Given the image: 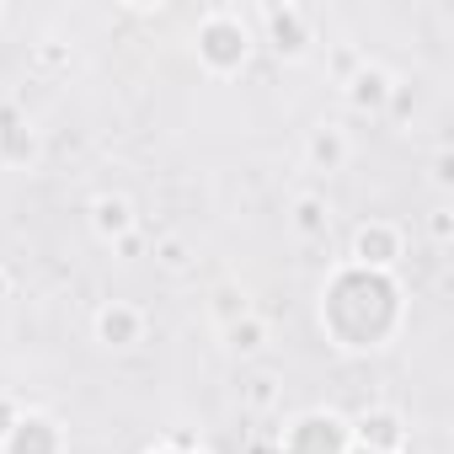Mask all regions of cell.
<instances>
[{
	"instance_id": "1",
	"label": "cell",
	"mask_w": 454,
	"mask_h": 454,
	"mask_svg": "<svg viewBox=\"0 0 454 454\" xmlns=\"http://www.w3.org/2000/svg\"><path fill=\"white\" fill-rule=\"evenodd\" d=\"M198 54H203L214 70L241 65V59H247V27H241L231 12H214V17L203 22V33H198Z\"/></svg>"
},
{
	"instance_id": "2",
	"label": "cell",
	"mask_w": 454,
	"mask_h": 454,
	"mask_svg": "<svg viewBox=\"0 0 454 454\" xmlns=\"http://www.w3.org/2000/svg\"><path fill=\"white\" fill-rule=\"evenodd\" d=\"M358 438H364V449H369V454H395V449L406 443V433H401V417H395V411H364V417H358Z\"/></svg>"
},
{
	"instance_id": "3",
	"label": "cell",
	"mask_w": 454,
	"mask_h": 454,
	"mask_svg": "<svg viewBox=\"0 0 454 454\" xmlns=\"http://www.w3.org/2000/svg\"><path fill=\"white\" fill-rule=\"evenodd\" d=\"M353 257H358L364 268H385V262L401 257V236L390 231V224H364L358 241H353Z\"/></svg>"
},
{
	"instance_id": "4",
	"label": "cell",
	"mask_w": 454,
	"mask_h": 454,
	"mask_svg": "<svg viewBox=\"0 0 454 454\" xmlns=\"http://www.w3.org/2000/svg\"><path fill=\"white\" fill-rule=\"evenodd\" d=\"M6 438H12V443H6V454H54V449H59V433H54V422H43V417L17 422Z\"/></svg>"
},
{
	"instance_id": "5",
	"label": "cell",
	"mask_w": 454,
	"mask_h": 454,
	"mask_svg": "<svg viewBox=\"0 0 454 454\" xmlns=\"http://www.w3.org/2000/svg\"><path fill=\"white\" fill-rule=\"evenodd\" d=\"M268 27H273V49H278V54H289V59H294V54L305 49V38H310V33H305V12H300V6H284V12L273 6V12H268Z\"/></svg>"
},
{
	"instance_id": "6",
	"label": "cell",
	"mask_w": 454,
	"mask_h": 454,
	"mask_svg": "<svg viewBox=\"0 0 454 454\" xmlns=\"http://www.w3.org/2000/svg\"><path fill=\"white\" fill-rule=\"evenodd\" d=\"M97 332H102V342L129 348V342H139V310H134V305H107V310L97 316Z\"/></svg>"
},
{
	"instance_id": "7",
	"label": "cell",
	"mask_w": 454,
	"mask_h": 454,
	"mask_svg": "<svg viewBox=\"0 0 454 454\" xmlns=\"http://www.w3.org/2000/svg\"><path fill=\"white\" fill-rule=\"evenodd\" d=\"M390 75L385 70H358L353 75V86H348V97H353V107H364V113H380L385 102H390Z\"/></svg>"
},
{
	"instance_id": "8",
	"label": "cell",
	"mask_w": 454,
	"mask_h": 454,
	"mask_svg": "<svg viewBox=\"0 0 454 454\" xmlns=\"http://www.w3.org/2000/svg\"><path fill=\"white\" fill-rule=\"evenodd\" d=\"M310 160H316L321 171H337V166L348 160V139H342L337 129H316V139H310Z\"/></svg>"
},
{
	"instance_id": "9",
	"label": "cell",
	"mask_w": 454,
	"mask_h": 454,
	"mask_svg": "<svg viewBox=\"0 0 454 454\" xmlns=\"http://www.w3.org/2000/svg\"><path fill=\"white\" fill-rule=\"evenodd\" d=\"M129 224H134V208L123 198H97V231L102 236H129Z\"/></svg>"
},
{
	"instance_id": "10",
	"label": "cell",
	"mask_w": 454,
	"mask_h": 454,
	"mask_svg": "<svg viewBox=\"0 0 454 454\" xmlns=\"http://www.w3.org/2000/svg\"><path fill=\"white\" fill-rule=\"evenodd\" d=\"M326 219H332V214H326L321 198H300V203H294V231H300V236H326Z\"/></svg>"
},
{
	"instance_id": "11",
	"label": "cell",
	"mask_w": 454,
	"mask_h": 454,
	"mask_svg": "<svg viewBox=\"0 0 454 454\" xmlns=\"http://www.w3.org/2000/svg\"><path fill=\"white\" fill-rule=\"evenodd\" d=\"M0 150H6V160H33V150H38V145H33V134H27L22 123H12V118H6V129H0Z\"/></svg>"
},
{
	"instance_id": "12",
	"label": "cell",
	"mask_w": 454,
	"mask_h": 454,
	"mask_svg": "<svg viewBox=\"0 0 454 454\" xmlns=\"http://www.w3.org/2000/svg\"><path fill=\"white\" fill-rule=\"evenodd\" d=\"M231 348H236V353H257V348H262V321H252V316L236 321V326H231Z\"/></svg>"
},
{
	"instance_id": "13",
	"label": "cell",
	"mask_w": 454,
	"mask_h": 454,
	"mask_svg": "<svg viewBox=\"0 0 454 454\" xmlns=\"http://www.w3.org/2000/svg\"><path fill=\"white\" fill-rule=\"evenodd\" d=\"M273 395H278V390H273V380H268V374H257V380L247 385V401H252V406H273Z\"/></svg>"
},
{
	"instance_id": "14",
	"label": "cell",
	"mask_w": 454,
	"mask_h": 454,
	"mask_svg": "<svg viewBox=\"0 0 454 454\" xmlns=\"http://www.w3.org/2000/svg\"><path fill=\"white\" fill-rule=\"evenodd\" d=\"M219 316L231 321V326H236V321H247V300H241V294H219Z\"/></svg>"
},
{
	"instance_id": "15",
	"label": "cell",
	"mask_w": 454,
	"mask_h": 454,
	"mask_svg": "<svg viewBox=\"0 0 454 454\" xmlns=\"http://www.w3.org/2000/svg\"><path fill=\"white\" fill-rule=\"evenodd\" d=\"M155 257H160V262H166V268L176 273V268L187 262V247H182V241H160V252H155Z\"/></svg>"
},
{
	"instance_id": "16",
	"label": "cell",
	"mask_w": 454,
	"mask_h": 454,
	"mask_svg": "<svg viewBox=\"0 0 454 454\" xmlns=\"http://www.w3.org/2000/svg\"><path fill=\"white\" fill-rule=\"evenodd\" d=\"M17 427V411H12V401H0V438H6Z\"/></svg>"
},
{
	"instance_id": "17",
	"label": "cell",
	"mask_w": 454,
	"mask_h": 454,
	"mask_svg": "<svg viewBox=\"0 0 454 454\" xmlns=\"http://www.w3.org/2000/svg\"><path fill=\"white\" fill-rule=\"evenodd\" d=\"M6 289H12V278H6V268H0V300H6Z\"/></svg>"
},
{
	"instance_id": "18",
	"label": "cell",
	"mask_w": 454,
	"mask_h": 454,
	"mask_svg": "<svg viewBox=\"0 0 454 454\" xmlns=\"http://www.w3.org/2000/svg\"><path fill=\"white\" fill-rule=\"evenodd\" d=\"M364 454H369V449H364Z\"/></svg>"
}]
</instances>
